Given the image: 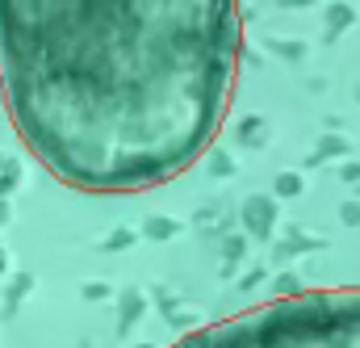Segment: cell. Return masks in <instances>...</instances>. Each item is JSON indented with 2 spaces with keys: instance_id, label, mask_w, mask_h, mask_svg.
I'll return each instance as SVG.
<instances>
[{
  "instance_id": "1",
  "label": "cell",
  "mask_w": 360,
  "mask_h": 348,
  "mask_svg": "<svg viewBox=\"0 0 360 348\" xmlns=\"http://www.w3.org/2000/svg\"><path fill=\"white\" fill-rule=\"evenodd\" d=\"M239 46V0H0V97L51 176L143 193L218 139Z\"/></svg>"
},
{
  "instance_id": "2",
  "label": "cell",
  "mask_w": 360,
  "mask_h": 348,
  "mask_svg": "<svg viewBox=\"0 0 360 348\" xmlns=\"http://www.w3.org/2000/svg\"><path fill=\"white\" fill-rule=\"evenodd\" d=\"M172 348H360V285L276 298Z\"/></svg>"
}]
</instances>
